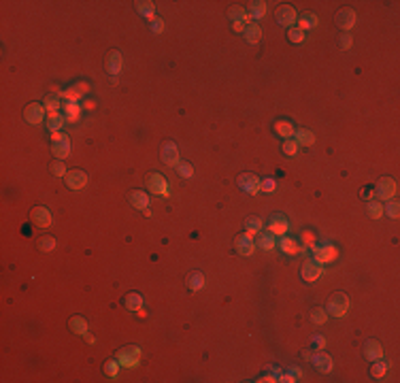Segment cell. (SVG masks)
Returning <instances> with one entry per match:
<instances>
[{
	"label": "cell",
	"mask_w": 400,
	"mask_h": 383,
	"mask_svg": "<svg viewBox=\"0 0 400 383\" xmlns=\"http://www.w3.org/2000/svg\"><path fill=\"white\" fill-rule=\"evenodd\" d=\"M117 362H120L121 366H126V368L139 366V362H140V349H139L137 345L121 347V349L117 351Z\"/></svg>",
	"instance_id": "obj_1"
},
{
	"label": "cell",
	"mask_w": 400,
	"mask_h": 383,
	"mask_svg": "<svg viewBox=\"0 0 400 383\" xmlns=\"http://www.w3.org/2000/svg\"><path fill=\"white\" fill-rule=\"evenodd\" d=\"M347 311H349V298H347L343 292L334 294V296L328 300L326 313H330V315H334V317H345Z\"/></svg>",
	"instance_id": "obj_2"
},
{
	"label": "cell",
	"mask_w": 400,
	"mask_h": 383,
	"mask_svg": "<svg viewBox=\"0 0 400 383\" xmlns=\"http://www.w3.org/2000/svg\"><path fill=\"white\" fill-rule=\"evenodd\" d=\"M54 139V145H51V151H54L56 160H66L70 156V141L66 134H60V132H54L51 134Z\"/></svg>",
	"instance_id": "obj_3"
},
{
	"label": "cell",
	"mask_w": 400,
	"mask_h": 383,
	"mask_svg": "<svg viewBox=\"0 0 400 383\" xmlns=\"http://www.w3.org/2000/svg\"><path fill=\"white\" fill-rule=\"evenodd\" d=\"M313 256H315V260L317 264H330L334 262L339 258V249L334 245L330 243H326V245H320V247H313Z\"/></svg>",
	"instance_id": "obj_4"
},
{
	"label": "cell",
	"mask_w": 400,
	"mask_h": 383,
	"mask_svg": "<svg viewBox=\"0 0 400 383\" xmlns=\"http://www.w3.org/2000/svg\"><path fill=\"white\" fill-rule=\"evenodd\" d=\"M239 187L243 190L245 194H251V196H256V194L262 192V181L258 179L256 175L251 173H243L239 177Z\"/></svg>",
	"instance_id": "obj_5"
},
{
	"label": "cell",
	"mask_w": 400,
	"mask_h": 383,
	"mask_svg": "<svg viewBox=\"0 0 400 383\" xmlns=\"http://www.w3.org/2000/svg\"><path fill=\"white\" fill-rule=\"evenodd\" d=\"M147 185H149V192L158 194V196H168L170 194V185L168 181L164 179L160 173H151L149 179H147Z\"/></svg>",
	"instance_id": "obj_6"
},
{
	"label": "cell",
	"mask_w": 400,
	"mask_h": 383,
	"mask_svg": "<svg viewBox=\"0 0 400 383\" xmlns=\"http://www.w3.org/2000/svg\"><path fill=\"white\" fill-rule=\"evenodd\" d=\"M375 194L381 198V200H392L394 196H396V181L392 179V177H383V179H379L377 187H375Z\"/></svg>",
	"instance_id": "obj_7"
},
{
	"label": "cell",
	"mask_w": 400,
	"mask_h": 383,
	"mask_svg": "<svg viewBox=\"0 0 400 383\" xmlns=\"http://www.w3.org/2000/svg\"><path fill=\"white\" fill-rule=\"evenodd\" d=\"M23 120H26L30 126H39V123H43L45 120V107L39 102H30L26 107V111H23Z\"/></svg>",
	"instance_id": "obj_8"
},
{
	"label": "cell",
	"mask_w": 400,
	"mask_h": 383,
	"mask_svg": "<svg viewBox=\"0 0 400 383\" xmlns=\"http://www.w3.org/2000/svg\"><path fill=\"white\" fill-rule=\"evenodd\" d=\"M234 247H237V251L240 253V256H251V253L256 251V241H254V234H249V232L239 234V237L234 239Z\"/></svg>",
	"instance_id": "obj_9"
},
{
	"label": "cell",
	"mask_w": 400,
	"mask_h": 383,
	"mask_svg": "<svg viewBox=\"0 0 400 383\" xmlns=\"http://www.w3.org/2000/svg\"><path fill=\"white\" fill-rule=\"evenodd\" d=\"M162 162L166 164V166H179V149L177 145L173 143V141H166L162 147Z\"/></svg>",
	"instance_id": "obj_10"
},
{
	"label": "cell",
	"mask_w": 400,
	"mask_h": 383,
	"mask_svg": "<svg viewBox=\"0 0 400 383\" xmlns=\"http://www.w3.org/2000/svg\"><path fill=\"white\" fill-rule=\"evenodd\" d=\"M290 230V222L283 215H273L268 222V232L273 237H285V232Z\"/></svg>",
	"instance_id": "obj_11"
},
{
	"label": "cell",
	"mask_w": 400,
	"mask_h": 383,
	"mask_svg": "<svg viewBox=\"0 0 400 383\" xmlns=\"http://www.w3.org/2000/svg\"><path fill=\"white\" fill-rule=\"evenodd\" d=\"M302 279L307 281V283H313V281H317L320 277L323 275V266L321 264H317V262H304V266H302Z\"/></svg>",
	"instance_id": "obj_12"
},
{
	"label": "cell",
	"mask_w": 400,
	"mask_h": 383,
	"mask_svg": "<svg viewBox=\"0 0 400 383\" xmlns=\"http://www.w3.org/2000/svg\"><path fill=\"white\" fill-rule=\"evenodd\" d=\"M32 222L37 228H49L51 226V211L47 207H34L32 209Z\"/></svg>",
	"instance_id": "obj_13"
},
{
	"label": "cell",
	"mask_w": 400,
	"mask_h": 383,
	"mask_svg": "<svg viewBox=\"0 0 400 383\" xmlns=\"http://www.w3.org/2000/svg\"><path fill=\"white\" fill-rule=\"evenodd\" d=\"M66 185L70 187V190H81V187L87 185V175L83 173V170H68Z\"/></svg>",
	"instance_id": "obj_14"
},
{
	"label": "cell",
	"mask_w": 400,
	"mask_h": 383,
	"mask_svg": "<svg viewBox=\"0 0 400 383\" xmlns=\"http://www.w3.org/2000/svg\"><path fill=\"white\" fill-rule=\"evenodd\" d=\"M356 20H358V15H356L354 9H343V11H339V15H337V23L343 30H351V28L356 26Z\"/></svg>",
	"instance_id": "obj_15"
},
{
	"label": "cell",
	"mask_w": 400,
	"mask_h": 383,
	"mask_svg": "<svg viewBox=\"0 0 400 383\" xmlns=\"http://www.w3.org/2000/svg\"><path fill=\"white\" fill-rule=\"evenodd\" d=\"M275 17H277V21L281 23V26H287V28H290L292 23L296 21V11H294V7H290V4H283V7L277 9Z\"/></svg>",
	"instance_id": "obj_16"
},
{
	"label": "cell",
	"mask_w": 400,
	"mask_h": 383,
	"mask_svg": "<svg viewBox=\"0 0 400 383\" xmlns=\"http://www.w3.org/2000/svg\"><path fill=\"white\" fill-rule=\"evenodd\" d=\"M121 66H123V58H121V54L120 51H111L109 54V58H107V73L111 75V77H117L121 73Z\"/></svg>",
	"instance_id": "obj_17"
},
{
	"label": "cell",
	"mask_w": 400,
	"mask_h": 383,
	"mask_svg": "<svg viewBox=\"0 0 400 383\" xmlns=\"http://www.w3.org/2000/svg\"><path fill=\"white\" fill-rule=\"evenodd\" d=\"M279 249L283 251V253H287V256H298V253H302V249L304 247L298 243V241H294V239H290V237H283L279 241Z\"/></svg>",
	"instance_id": "obj_18"
},
{
	"label": "cell",
	"mask_w": 400,
	"mask_h": 383,
	"mask_svg": "<svg viewBox=\"0 0 400 383\" xmlns=\"http://www.w3.org/2000/svg\"><path fill=\"white\" fill-rule=\"evenodd\" d=\"M364 356H366V360H370V362L379 360V358H383V347H381L379 341H368V343L364 345Z\"/></svg>",
	"instance_id": "obj_19"
},
{
	"label": "cell",
	"mask_w": 400,
	"mask_h": 383,
	"mask_svg": "<svg viewBox=\"0 0 400 383\" xmlns=\"http://www.w3.org/2000/svg\"><path fill=\"white\" fill-rule=\"evenodd\" d=\"M311 362H313V366L320 370V373H330L332 370V358L326 356V353H315V356H311Z\"/></svg>",
	"instance_id": "obj_20"
},
{
	"label": "cell",
	"mask_w": 400,
	"mask_h": 383,
	"mask_svg": "<svg viewBox=\"0 0 400 383\" xmlns=\"http://www.w3.org/2000/svg\"><path fill=\"white\" fill-rule=\"evenodd\" d=\"M245 40L249 45H256V43H260V39H262V28L258 26L256 21H251V23H247L245 26Z\"/></svg>",
	"instance_id": "obj_21"
},
{
	"label": "cell",
	"mask_w": 400,
	"mask_h": 383,
	"mask_svg": "<svg viewBox=\"0 0 400 383\" xmlns=\"http://www.w3.org/2000/svg\"><path fill=\"white\" fill-rule=\"evenodd\" d=\"M66 123V115H62L60 111H54V113L47 115V128L51 132H60V128Z\"/></svg>",
	"instance_id": "obj_22"
},
{
	"label": "cell",
	"mask_w": 400,
	"mask_h": 383,
	"mask_svg": "<svg viewBox=\"0 0 400 383\" xmlns=\"http://www.w3.org/2000/svg\"><path fill=\"white\" fill-rule=\"evenodd\" d=\"M230 20H232V23H243V26H247V23H251V15H249V11L243 9V7H232Z\"/></svg>",
	"instance_id": "obj_23"
},
{
	"label": "cell",
	"mask_w": 400,
	"mask_h": 383,
	"mask_svg": "<svg viewBox=\"0 0 400 383\" xmlns=\"http://www.w3.org/2000/svg\"><path fill=\"white\" fill-rule=\"evenodd\" d=\"M294 141H296L298 145H304V147H311L315 143V134L311 130H304V128H300V130H294Z\"/></svg>",
	"instance_id": "obj_24"
},
{
	"label": "cell",
	"mask_w": 400,
	"mask_h": 383,
	"mask_svg": "<svg viewBox=\"0 0 400 383\" xmlns=\"http://www.w3.org/2000/svg\"><path fill=\"white\" fill-rule=\"evenodd\" d=\"M275 237L270 232H258V241H256V247H260V249H264V251H270V249H275Z\"/></svg>",
	"instance_id": "obj_25"
},
{
	"label": "cell",
	"mask_w": 400,
	"mask_h": 383,
	"mask_svg": "<svg viewBox=\"0 0 400 383\" xmlns=\"http://www.w3.org/2000/svg\"><path fill=\"white\" fill-rule=\"evenodd\" d=\"M137 4V11L143 17H147L149 21H154L156 20V4L154 2H147V0H139V2H134Z\"/></svg>",
	"instance_id": "obj_26"
},
{
	"label": "cell",
	"mask_w": 400,
	"mask_h": 383,
	"mask_svg": "<svg viewBox=\"0 0 400 383\" xmlns=\"http://www.w3.org/2000/svg\"><path fill=\"white\" fill-rule=\"evenodd\" d=\"M64 115L68 123H75L81 115V104L79 102H64Z\"/></svg>",
	"instance_id": "obj_27"
},
{
	"label": "cell",
	"mask_w": 400,
	"mask_h": 383,
	"mask_svg": "<svg viewBox=\"0 0 400 383\" xmlns=\"http://www.w3.org/2000/svg\"><path fill=\"white\" fill-rule=\"evenodd\" d=\"M130 202H132V207L134 209H140V211H145L147 207H149V196H147L145 192H132L130 194Z\"/></svg>",
	"instance_id": "obj_28"
},
{
	"label": "cell",
	"mask_w": 400,
	"mask_h": 383,
	"mask_svg": "<svg viewBox=\"0 0 400 383\" xmlns=\"http://www.w3.org/2000/svg\"><path fill=\"white\" fill-rule=\"evenodd\" d=\"M275 132H277L281 139H290V137H294V126H292V121H287V120L275 121Z\"/></svg>",
	"instance_id": "obj_29"
},
{
	"label": "cell",
	"mask_w": 400,
	"mask_h": 383,
	"mask_svg": "<svg viewBox=\"0 0 400 383\" xmlns=\"http://www.w3.org/2000/svg\"><path fill=\"white\" fill-rule=\"evenodd\" d=\"M187 287H190L192 292H200L204 287V275L198 273V270L190 273V277H187Z\"/></svg>",
	"instance_id": "obj_30"
},
{
	"label": "cell",
	"mask_w": 400,
	"mask_h": 383,
	"mask_svg": "<svg viewBox=\"0 0 400 383\" xmlns=\"http://www.w3.org/2000/svg\"><path fill=\"white\" fill-rule=\"evenodd\" d=\"M123 304H126L128 311H139L140 306H143V298H140V294L130 292V294L126 296V300H123Z\"/></svg>",
	"instance_id": "obj_31"
},
{
	"label": "cell",
	"mask_w": 400,
	"mask_h": 383,
	"mask_svg": "<svg viewBox=\"0 0 400 383\" xmlns=\"http://www.w3.org/2000/svg\"><path fill=\"white\" fill-rule=\"evenodd\" d=\"M387 368H390V362L383 360V358H379V360H375L373 368H370V375H373L375 379H381V377L387 373Z\"/></svg>",
	"instance_id": "obj_32"
},
{
	"label": "cell",
	"mask_w": 400,
	"mask_h": 383,
	"mask_svg": "<svg viewBox=\"0 0 400 383\" xmlns=\"http://www.w3.org/2000/svg\"><path fill=\"white\" fill-rule=\"evenodd\" d=\"M317 15L315 13H302V17H300V21H298V28L300 30H311V28H315L317 26Z\"/></svg>",
	"instance_id": "obj_33"
},
{
	"label": "cell",
	"mask_w": 400,
	"mask_h": 383,
	"mask_svg": "<svg viewBox=\"0 0 400 383\" xmlns=\"http://www.w3.org/2000/svg\"><path fill=\"white\" fill-rule=\"evenodd\" d=\"M247 11H249L251 20H262L264 13H266V2L264 0H256V2H251V7Z\"/></svg>",
	"instance_id": "obj_34"
},
{
	"label": "cell",
	"mask_w": 400,
	"mask_h": 383,
	"mask_svg": "<svg viewBox=\"0 0 400 383\" xmlns=\"http://www.w3.org/2000/svg\"><path fill=\"white\" fill-rule=\"evenodd\" d=\"M70 330H73L75 334H81V337H85V334H87V322H85L81 315L73 317V320H70Z\"/></svg>",
	"instance_id": "obj_35"
},
{
	"label": "cell",
	"mask_w": 400,
	"mask_h": 383,
	"mask_svg": "<svg viewBox=\"0 0 400 383\" xmlns=\"http://www.w3.org/2000/svg\"><path fill=\"white\" fill-rule=\"evenodd\" d=\"M43 107L49 111V113H54V111H58L62 107L60 104V94H47L45 100H43Z\"/></svg>",
	"instance_id": "obj_36"
},
{
	"label": "cell",
	"mask_w": 400,
	"mask_h": 383,
	"mask_svg": "<svg viewBox=\"0 0 400 383\" xmlns=\"http://www.w3.org/2000/svg\"><path fill=\"white\" fill-rule=\"evenodd\" d=\"M245 230L249 234H258L262 230V220H260V217H247V220H245Z\"/></svg>",
	"instance_id": "obj_37"
},
{
	"label": "cell",
	"mask_w": 400,
	"mask_h": 383,
	"mask_svg": "<svg viewBox=\"0 0 400 383\" xmlns=\"http://www.w3.org/2000/svg\"><path fill=\"white\" fill-rule=\"evenodd\" d=\"M60 96L66 100V102H79V100H81V92L77 90V87H66L64 92H60Z\"/></svg>",
	"instance_id": "obj_38"
},
{
	"label": "cell",
	"mask_w": 400,
	"mask_h": 383,
	"mask_svg": "<svg viewBox=\"0 0 400 383\" xmlns=\"http://www.w3.org/2000/svg\"><path fill=\"white\" fill-rule=\"evenodd\" d=\"M381 215H383V204L370 200V202H368V217H370V220H379Z\"/></svg>",
	"instance_id": "obj_39"
},
{
	"label": "cell",
	"mask_w": 400,
	"mask_h": 383,
	"mask_svg": "<svg viewBox=\"0 0 400 383\" xmlns=\"http://www.w3.org/2000/svg\"><path fill=\"white\" fill-rule=\"evenodd\" d=\"M281 151L287 153V156H296V151H298V143H296V141H292V139H283V145H281Z\"/></svg>",
	"instance_id": "obj_40"
},
{
	"label": "cell",
	"mask_w": 400,
	"mask_h": 383,
	"mask_svg": "<svg viewBox=\"0 0 400 383\" xmlns=\"http://www.w3.org/2000/svg\"><path fill=\"white\" fill-rule=\"evenodd\" d=\"M104 375L111 377V379H115L117 375H120V362L115 360H109L107 364H104Z\"/></svg>",
	"instance_id": "obj_41"
},
{
	"label": "cell",
	"mask_w": 400,
	"mask_h": 383,
	"mask_svg": "<svg viewBox=\"0 0 400 383\" xmlns=\"http://www.w3.org/2000/svg\"><path fill=\"white\" fill-rule=\"evenodd\" d=\"M398 202L396 200H387V207H383V213H387V217H392V220H396V217L400 215V211H398Z\"/></svg>",
	"instance_id": "obj_42"
},
{
	"label": "cell",
	"mask_w": 400,
	"mask_h": 383,
	"mask_svg": "<svg viewBox=\"0 0 400 383\" xmlns=\"http://www.w3.org/2000/svg\"><path fill=\"white\" fill-rule=\"evenodd\" d=\"M311 320H313V323H317V326H321V323H326L328 313L323 309H313L311 311Z\"/></svg>",
	"instance_id": "obj_43"
},
{
	"label": "cell",
	"mask_w": 400,
	"mask_h": 383,
	"mask_svg": "<svg viewBox=\"0 0 400 383\" xmlns=\"http://www.w3.org/2000/svg\"><path fill=\"white\" fill-rule=\"evenodd\" d=\"M51 173H54L56 177H64V175H68V170H66V164H64V160H56L54 164H51Z\"/></svg>",
	"instance_id": "obj_44"
},
{
	"label": "cell",
	"mask_w": 400,
	"mask_h": 383,
	"mask_svg": "<svg viewBox=\"0 0 400 383\" xmlns=\"http://www.w3.org/2000/svg\"><path fill=\"white\" fill-rule=\"evenodd\" d=\"M177 170H179V175L183 177V179H192L194 177V168H192V164H187V162H179Z\"/></svg>",
	"instance_id": "obj_45"
},
{
	"label": "cell",
	"mask_w": 400,
	"mask_h": 383,
	"mask_svg": "<svg viewBox=\"0 0 400 383\" xmlns=\"http://www.w3.org/2000/svg\"><path fill=\"white\" fill-rule=\"evenodd\" d=\"M287 39H290L292 43H302V40H304V32L300 30V28H290V32H287Z\"/></svg>",
	"instance_id": "obj_46"
},
{
	"label": "cell",
	"mask_w": 400,
	"mask_h": 383,
	"mask_svg": "<svg viewBox=\"0 0 400 383\" xmlns=\"http://www.w3.org/2000/svg\"><path fill=\"white\" fill-rule=\"evenodd\" d=\"M39 247H40V251H51L56 247V239H51V237L39 239Z\"/></svg>",
	"instance_id": "obj_47"
},
{
	"label": "cell",
	"mask_w": 400,
	"mask_h": 383,
	"mask_svg": "<svg viewBox=\"0 0 400 383\" xmlns=\"http://www.w3.org/2000/svg\"><path fill=\"white\" fill-rule=\"evenodd\" d=\"M275 187H277V181H275V179H270V177L262 179V192L270 194V192H275Z\"/></svg>",
	"instance_id": "obj_48"
},
{
	"label": "cell",
	"mask_w": 400,
	"mask_h": 383,
	"mask_svg": "<svg viewBox=\"0 0 400 383\" xmlns=\"http://www.w3.org/2000/svg\"><path fill=\"white\" fill-rule=\"evenodd\" d=\"M351 43H354V37H351V34H343V37H340V49H349V47H351Z\"/></svg>",
	"instance_id": "obj_49"
},
{
	"label": "cell",
	"mask_w": 400,
	"mask_h": 383,
	"mask_svg": "<svg viewBox=\"0 0 400 383\" xmlns=\"http://www.w3.org/2000/svg\"><path fill=\"white\" fill-rule=\"evenodd\" d=\"M151 30H154L156 34H160V32L164 30V21L160 20V17H156V20L151 21Z\"/></svg>",
	"instance_id": "obj_50"
},
{
	"label": "cell",
	"mask_w": 400,
	"mask_h": 383,
	"mask_svg": "<svg viewBox=\"0 0 400 383\" xmlns=\"http://www.w3.org/2000/svg\"><path fill=\"white\" fill-rule=\"evenodd\" d=\"M304 241H307V245L311 247V249H313V247H315V237H313V234H311V232H304Z\"/></svg>",
	"instance_id": "obj_51"
},
{
	"label": "cell",
	"mask_w": 400,
	"mask_h": 383,
	"mask_svg": "<svg viewBox=\"0 0 400 383\" xmlns=\"http://www.w3.org/2000/svg\"><path fill=\"white\" fill-rule=\"evenodd\" d=\"M75 87H77V90H79L81 94H87V92H90V85H87V83H85V81H79V83H77V85H75Z\"/></svg>",
	"instance_id": "obj_52"
},
{
	"label": "cell",
	"mask_w": 400,
	"mask_h": 383,
	"mask_svg": "<svg viewBox=\"0 0 400 383\" xmlns=\"http://www.w3.org/2000/svg\"><path fill=\"white\" fill-rule=\"evenodd\" d=\"M313 341H315V347H317V349H321V347L326 345V339H323V337H315Z\"/></svg>",
	"instance_id": "obj_53"
},
{
	"label": "cell",
	"mask_w": 400,
	"mask_h": 383,
	"mask_svg": "<svg viewBox=\"0 0 400 383\" xmlns=\"http://www.w3.org/2000/svg\"><path fill=\"white\" fill-rule=\"evenodd\" d=\"M258 381H260V383H273V381H277V379H275V377L273 375H264V377H260V379H258Z\"/></svg>",
	"instance_id": "obj_54"
},
{
	"label": "cell",
	"mask_w": 400,
	"mask_h": 383,
	"mask_svg": "<svg viewBox=\"0 0 400 383\" xmlns=\"http://www.w3.org/2000/svg\"><path fill=\"white\" fill-rule=\"evenodd\" d=\"M83 107H85L87 111H92V109H96V102H94V100H85Z\"/></svg>",
	"instance_id": "obj_55"
},
{
	"label": "cell",
	"mask_w": 400,
	"mask_h": 383,
	"mask_svg": "<svg viewBox=\"0 0 400 383\" xmlns=\"http://www.w3.org/2000/svg\"><path fill=\"white\" fill-rule=\"evenodd\" d=\"M292 375L298 379V377H302V370H300V368H292Z\"/></svg>",
	"instance_id": "obj_56"
}]
</instances>
